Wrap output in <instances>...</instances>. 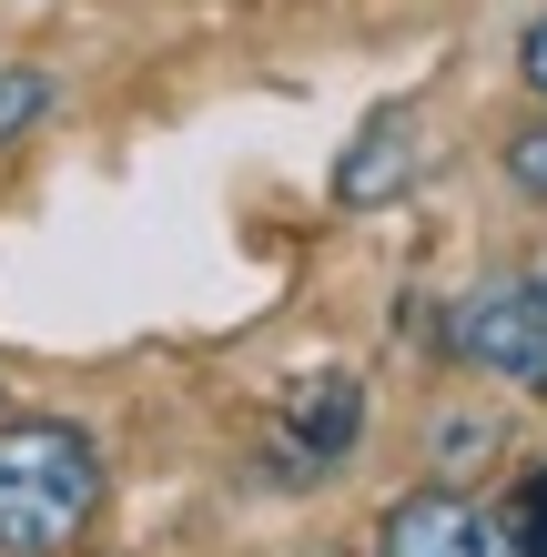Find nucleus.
Listing matches in <instances>:
<instances>
[{
	"label": "nucleus",
	"instance_id": "1a4fd4ad",
	"mask_svg": "<svg viewBox=\"0 0 547 557\" xmlns=\"http://www.w3.org/2000/svg\"><path fill=\"white\" fill-rule=\"evenodd\" d=\"M527 82H537V91H547V21H537V30H527Z\"/></svg>",
	"mask_w": 547,
	"mask_h": 557
},
{
	"label": "nucleus",
	"instance_id": "f257e3e1",
	"mask_svg": "<svg viewBox=\"0 0 547 557\" xmlns=\"http://www.w3.org/2000/svg\"><path fill=\"white\" fill-rule=\"evenodd\" d=\"M102 517V446L61 416L0 425V557H61Z\"/></svg>",
	"mask_w": 547,
	"mask_h": 557
},
{
	"label": "nucleus",
	"instance_id": "6e6552de",
	"mask_svg": "<svg viewBox=\"0 0 547 557\" xmlns=\"http://www.w3.org/2000/svg\"><path fill=\"white\" fill-rule=\"evenodd\" d=\"M507 173H518L527 193H547V122H527V133L507 143Z\"/></svg>",
	"mask_w": 547,
	"mask_h": 557
},
{
	"label": "nucleus",
	"instance_id": "7ed1b4c3",
	"mask_svg": "<svg viewBox=\"0 0 547 557\" xmlns=\"http://www.w3.org/2000/svg\"><path fill=\"white\" fill-rule=\"evenodd\" d=\"M457 345L476 355V375L547 385V324H537V294H527V284H487V294H467Z\"/></svg>",
	"mask_w": 547,
	"mask_h": 557
},
{
	"label": "nucleus",
	"instance_id": "39448f33",
	"mask_svg": "<svg viewBox=\"0 0 547 557\" xmlns=\"http://www.w3.org/2000/svg\"><path fill=\"white\" fill-rule=\"evenodd\" d=\"M345 436H356V385H345V375H325V385H314V396L295 406V436H284V446H295V467H335V456H345Z\"/></svg>",
	"mask_w": 547,
	"mask_h": 557
},
{
	"label": "nucleus",
	"instance_id": "20e7f679",
	"mask_svg": "<svg viewBox=\"0 0 547 557\" xmlns=\"http://www.w3.org/2000/svg\"><path fill=\"white\" fill-rule=\"evenodd\" d=\"M415 173V112H375L365 122V143L345 152V173H335V193L345 203H375L385 183H406Z\"/></svg>",
	"mask_w": 547,
	"mask_h": 557
},
{
	"label": "nucleus",
	"instance_id": "9d476101",
	"mask_svg": "<svg viewBox=\"0 0 547 557\" xmlns=\"http://www.w3.org/2000/svg\"><path fill=\"white\" fill-rule=\"evenodd\" d=\"M537 324H547V284H537Z\"/></svg>",
	"mask_w": 547,
	"mask_h": 557
},
{
	"label": "nucleus",
	"instance_id": "f03ea898",
	"mask_svg": "<svg viewBox=\"0 0 547 557\" xmlns=\"http://www.w3.org/2000/svg\"><path fill=\"white\" fill-rule=\"evenodd\" d=\"M375 557H518V547H507V528H497L476 497H457V486H426V497L385 507Z\"/></svg>",
	"mask_w": 547,
	"mask_h": 557
},
{
	"label": "nucleus",
	"instance_id": "0eeeda50",
	"mask_svg": "<svg viewBox=\"0 0 547 557\" xmlns=\"http://www.w3.org/2000/svg\"><path fill=\"white\" fill-rule=\"evenodd\" d=\"M507 547H518V557H547V476H527V497H518V528H507Z\"/></svg>",
	"mask_w": 547,
	"mask_h": 557
},
{
	"label": "nucleus",
	"instance_id": "423d86ee",
	"mask_svg": "<svg viewBox=\"0 0 547 557\" xmlns=\"http://www.w3.org/2000/svg\"><path fill=\"white\" fill-rule=\"evenodd\" d=\"M41 112H51V82H41V72H0V143L30 133Z\"/></svg>",
	"mask_w": 547,
	"mask_h": 557
}]
</instances>
